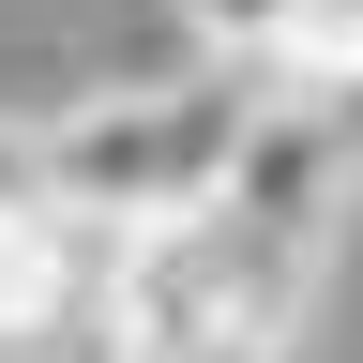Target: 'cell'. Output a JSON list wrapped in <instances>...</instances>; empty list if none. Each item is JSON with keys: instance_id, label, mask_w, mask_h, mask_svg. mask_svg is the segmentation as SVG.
<instances>
[{"instance_id": "6da1fadb", "label": "cell", "mask_w": 363, "mask_h": 363, "mask_svg": "<svg viewBox=\"0 0 363 363\" xmlns=\"http://www.w3.org/2000/svg\"><path fill=\"white\" fill-rule=\"evenodd\" d=\"M318 288H333V272L242 242L227 212L121 227V272H106V333H91V363H303Z\"/></svg>"}, {"instance_id": "7a4b0ae2", "label": "cell", "mask_w": 363, "mask_h": 363, "mask_svg": "<svg viewBox=\"0 0 363 363\" xmlns=\"http://www.w3.org/2000/svg\"><path fill=\"white\" fill-rule=\"evenodd\" d=\"M257 91L182 61V76H121V91H76L45 106V197L91 212V227H167V212H212L227 197V152H242Z\"/></svg>"}, {"instance_id": "3957f363", "label": "cell", "mask_w": 363, "mask_h": 363, "mask_svg": "<svg viewBox=\"0 0 363 363\" xmlns=\"http://www.w3.org/2000/svg\"><path fill=\"white\" fill-rule=\"evenodd\" d=\"M242 242L333 272L348 257V212H363V121H318V106H257L242 152H227V197H212Z\"/></svg>"}, {"instance_id": "277c9868", "label": "cell", "mask_w": 363, "mask_h": 363, "mask_svg": "<svg viewBox=\"0 0 363 363\" xmlns=\"http://www.w3.org/2000/svg\"><path fill=\"white\" fill-rule=\"evenodd\" d=\"M106 272H121V227H91V212H61V197L0 212V363H91Z\"/></svg>"}, {"instance_id": "5b68a950", "label": "cell", "mask_w": 363, "mask_h": 363, "mask_svg": "<svg viewBox=\"0 0 363 363\" xmlns=\"http://www.w3.org/2000/svg\"><path fill=\"white\" fill-rule=\"evenodd\" d=\"M167 16H182V45H197L212 76H257L272 45H288V16H303V0H167Z\"/></svg>"}, {"instance_id": "8992f818", "label": "cell", "mask_w": 363, "mask_h": 363, "mask_svg": "<svg viewBox=\"0 0 363 363\" xmlns=\"http://www.w3.org/2000/svg\"><path fill=\"white\" fill-rule=\"evenodd\" d=\"M30 197H45V121L0 106V212H30Z\"/></svg>"}]
</instances>
